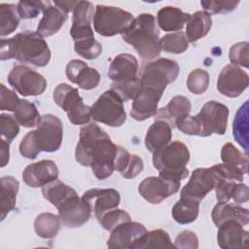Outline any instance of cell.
<instances>
[{"label": "cell", "instance_id": "cell-9", "mask_svg": "<svg viewBox=\"0 0 249 249\" xmlns=\"http://www.w3.org/2000/svg\"><path fill=\"white\" fill-rule=\"evenodd\" d=\"M179 73L180 67L175 60L159 58L148 62L143 67L140 76L141 86L163 92L166 86L177 79Z\"/></svg>", "mask_w": 249, "mask_h": 249}, {"label": "cell", "instance_id": "cell-28", "mask_svg": "<svg viewBox=\"0 0 249 249\" xmlns=\"http://www.w3.org/2000/svg\"><path fill=\"white\" fill-rule=\"evenodd\" d=\"M190 14L173 6H165L157 14V24L163 31H180L187 23Z\"/></svg>", "mask_w": 249, "mask_h": 249}, {"label": "cell", "instance_id": "cell-10", "mask_svg": "<svg viewBox=\"0 0 249 249\" xmlns=\"http://www.w3.org/2000/svg\"><path fill=\"white\" fill-rule=\"evenodd\" d=\"M194 117L198 128V136L207 137L213 133L223 135L228 126L229 108L223 103L210 100Z\"/></svg>", "mask_w": 249, "mask_h": 249}, {"label": "cell", "instance_id": "cell-24", "mask_svg": "<svg viewBox=\"0 0 249 249\" xmlns=\"http://www.w3.org/2000/svg\"><path fill=\"white\" fill-rule=\"evenodd\" d=\"M221 160L235 181L242 182L248 170L247 154H242L233 144L228 142L221 149Z\"/></svg>", "mask_w": 249, "mask_h": 249}, {"label": "cell", "instance_id": "cell-29", "mask_svg": "<svg viewBox=\"0 0 249 249\" xmlns=\"http://www.w3.org/2000/svg\"><path fill=\"white\" fill-rule=\"evenodd\" d=\"M68 18V14L55 5L49 6L43 13V18L37 26V33L42 37H50L62 27Z\"/></svg>", "mask_w": 249, "mask_h": 249}, {"label": "cell", "instance_id": "cell-1", "mask_svg": "<svg viewBox=\"0 0 249 249\" xmlns=\"http://www.w3.org/2000/svg\"><path fill=\"white\" fill-rule=\"evenodd\" d=\"M118 147L104 129L89 123L80 129L75 159L81 165L89 166L98 180H104L115 171Z\"/></svg>", "mask_w": 249, "mask_h": 249}, {"label": "cell", "instance_id": "cell-17", "mask_svg": "<svg viewBox=\"0 0 249 249\" xmlns=\"http://www.w3.org/2000/svg\"><path fill=\"white\" fill-rule=\"evenodd\" d=\"M58 217L67 228H78L86 224L91 215V209L77 194L67 198L58 208Z\"/></svg>", "mask_w": 249, "mask_h": 249}, {"label": "cell", "instance_id": "cell-25", "mask_svg": "<svg viewBox=\"0 0 249 249\" xmlns=\"http://www.w3.org/2000/svg\"><path fill=\"white\" fill-rule=\"evenodd\" d=\"M192 104L189 98L183 95H176L168 102V104L158 110L155 120L165 121L171 127L176 126V124L190 115Z\"/></svg>", "mask_w": 249, "mask_h": 249}, {"label": "cell", "instance_id": "cell-42", "mask_svg": "<svg viewBox=\"0 0 249 249\" xmlns=\"http://www.w3.org/2000/svg\"><path fill=\"white\" fill-rule=\"evenodd\" d=\"M51 5L50 1L21 0L18 3V12L20 18H34Z\"/></svg>", "mask_w": 249, "mask_h": 249}, {"label": "cell", "instance_id": "cell-22", "mask_svg": "<svg viewBox=\"0 0 249 249\" xmlns=\"http://www.w3.org/2000/svg\"><path fill=\"white\" fill-rule=\"evenodd\" d=\"M67 79L79 88L89 90L96 88L100 82V74L80 59L70 60L65 69Z\"/></svg>", "mask_w": 249, "mask_h": 249}, {"label": "cell", "instance_id": "cell-32", "mask_svg": "<svg viewBox=\"0 0 249 249\" xmlns=\"http://www.w3.org/2000/svg\"><path fill=\"white\" fill-rule=\"evenodd\" d=\"M42 194L54 207L58 208L67 198L77 193L73 188L56 179L42 187Z\"/></svg>", "mask_w": 249, "mask_h": 249}, {"label": "cell", "instance_id": "cell-40", "mask_svg": "<svg viewBox=\"0 0 249 249\" xmlns=\"http://www.w3.org/2000/svg\"><path fill=\"white\" fill-rule=\"evenodd\" d=\"M209 86V74L201 68L193 70L187 79L188 89L195 94H202Z\"/></svg>", "mask_w": 249, "mask_h": 249}, {"label": "cell", "instance_id": "cell-12", "mask_svg": "<svg viewBox=\"0 0 249 249\" xmlns=\"http://www.w3.org/2000/svg\"><path fill=\"white\" fill-rule=\"evenodd\" d=\"M147 230L144 225L138 222L127 221L117 226L107 241L111 249H139L141 239Z\"/></svg>", "mask_w": 249, "mask_h": 249}, {"label": "cell", "instance_id": "cell-37", "mask_svg": "<svg viewBox=\"0 0 249 249\" xmlns=\"http://www.w3.org/2000/svg\"><path fill=\"white\" fill-rule=\"evenodd\" d=\"M19 15L18 5L16 4H0V36L4 37L13 33L18 26Z\"/></svg>", "mask_w": 249, "mask_h": 249}, {"label": "cell", "instance_id": "cell-41", "mask_svg": "<svg viewBox=\"0 0 249 249\" xmlns=\"http://www.w3.org/2000/svg\"><path fill=\"white\" fill-rule=\"evenodd\" d=\"M123 99V101L133 100L141 90L140 77L124 83H112L111 89Z\"/></svg>", "mask_w": 249, "mask_h": 249}, {"label": "cell", "instance_id": "cell-18", "mask_svg": "<svg viewBox=\"0 0 249 249\" xmlns=\"http://www.w3.org/2000/svg\"><path fill=\"white\" fill-rule=\"evenodd\" d=\"M82 199L88 203L98 220L104 213L118 208L121 196L115 189H90L84 193Z\"/></svg>", "mask_w": 249, "mask_h": 249}, {"label": "cell", "instance_id": "cell-27", "mask_svg": "<svg viewBox=\"0 0 249 249\" xmlns=\"http://www.w3.org/2000/svg\"><path fill=\"white\" fill-rule=\"evenodd\" d=\"M172 138V127L162 120H155L148 128L145 136V146L148 151L155 153L165 147Z\"/></svg>", "mask_w": 249, "mask_h": 249}, {"label": "cell", "instance_id": "cell-23", "mask_svg": "<svg viewBox=\"0 0 249 249\" xmlns=\"http://www.w3.org/2000/svg\"><path fill=\"white\" fill-rule=\"evenodd\" d=\"M139 64L136 57L130 53L117 54L109 67L108 77L113 83H124L138 78Z\"/></svg>", "mask_w": 249, "mask_h": 249}, {"label": "cell", "instance_id": "cell-46", "mask_svg": "<svg viewBox=\"0 0 249 249\" xmlns=\"http://www.w3.org/2000/svg\"><path fill=\"white\" fill-rule=\"evenodd\" d=\"M248 47V42H239L231 47L229 57L231 64L236 66H243L245 68L249 67Z\"/></svg>", "mask_w": 249, "mask_h": 249}, {"label": "cell", "instance_id": "cell-20", "mask_svg": "<svg viewBox=\"0 0 249 249\" xmlns=\"http://www.w3.org/2000/svg\"><path fill=\"white\" fill-rule=\"evenodd\" d=\"M160 92L155 89L142 87L138 95L133 99L130 116L136 121L143 122L151 117L156 116L158 112V104L162 96Z\"/></svg>", "mask_w": 249, "mask_h": 249}, {"label": "cell", "instance_id": "cell-19", "mask_svg": "<svg viewBox=\"0 0 249 249\" xmlns=\"http://www.w3.org/2000/svg\"><path fill=\"white\" fill-rule=\"evenodd\" d=\"M57 178V165L51 160H42L28 164L22 172L23 182L31 188L44 187Z\"/></svg>", "mask_w": 249, "mask_h": 249}, {"label": "cell", "instance_id": "cell-5", "mask_svg": "<svg viewBox=\"0 0 249 249\" xmlns=\"http://www.w3.org/2000/svg\"><path fill=\"white\" fill-rule=\"evenodd\" d=\"M153 154V165L159 171V176L181 182L189 175L186 166L190 160V151L183 142L173 141Z\"/></svg>", "mask_w": 249, "mask_h": 249}, {"label": "cell", "instance_id": "cell-43", "mask_svg": "<svg viewBox=\"0 0 249 249\" xmlns=\"http://www.w3.org/2000/svg\"><path fill=\"white\" fill-rule=\"evenodd\" d=\"M75 52L85 59H94L98 57L102 53V45L93 39L84 40L74 43Z\"/></svg>", "mask_w": 249, "mask_h": 249}, {"label": "cell", "instance_id": "cell-49", "mask_svg": "<svg viewBox=\"0 0 249 249\" xmlns=\"http://www.w3.org/2000/svg\"><path fill=\"white\" fill-rule=\"evenodd\" d=\"M174 245L175 248L196 249L198 247V238L194 231L185 230L176 236Z\"/></svg>", "mask_w": 249, "mask_h": 249}, {"label": "cell", "instance_id": "cell-14", "mask_svg": "<svg viewBox=\"0 0 249 249\" xmlns=\"http://www.w3.org/2000/svg\"><path fill=\"white\" fill-rule=\"evenodd\" d=\"M249 85V76L240 67L228 64L220 72L217 80V89L225 96L235 98L239 96Z\"/></svg>", "mask_w": 249, "mask_h": 249}, {"label": "cell", "instance_id": "cell-48", "mask_svg": "<svg viewBox=\"0 0 249 249\" xmlns=\"http://www.w3.org/2000/svg\"><path fill=\"white\" fill-rule=\"evenodd\" d=\"M19 98L14 90L9 89L4 84H1V91H0V110L1 111H15Z\"/></svg>", "mask_w": 249, "mask_h": 249}, {"label": "cell", "instance_id": "cell-45", "mask_svg": "<svg viewBox=\"0 0 249 249\" xmlns=\"http://www.w3.org/2000/svg\"><path fill=\"white\" fill-rule=\"evenodd\" d=\"M19 132V124L14 116L2 113L0 115V134L1 138L11 143Z\"/></svg>", "mask_w": 249, "mask_h": 249}, {"label": "cell", "instance_id": "cell-4", "mask_svg": "<svg viewBox=\"0 0 249 249\" xmlns=\"http://www.w3.org/2000/svg\"><path fill=\"white\" fill-rule=\"evenodd\" d=\"M122 38L134 48L143 60H152L160 54V31L152 14L144 13L134 18Z\"/></svg>", "mask_w": 249, "mask_h": 249}, {"label": "cell", "instance_id": "cell-11", "mask_svg": "<svg viewBox=\"0 0 249 249\" xmlns=\"http://www.w3.org/2000/svg\"><path fill=\"white\" fill-rule=\"evenodd\" d=\"M8 83L23 96L40 95L47 88L45 77L23 64L13 66L8 75Z\"/></svg>", "mask_w": 249, "mask_h": 249}, {"label": "cell", "instance_id": "cell-34", "mask_svg": "<svg viewBox=\"0 0 249 249\" xmlns=\"http://www.w3.org/2000/svg\"><path fill=\"white\" fill-rule=\"evenodd\" d=\"M199 203L180 197L172 208V217L175 222L181 225H187L196 221L199 212Z\"/></svg>", "mask_w": 249, "mask_h": 249}, {"label": "cell", "instance_id": "cell-15", "mask_svg": "<svg viewBox=\"0 0 249 249\" xmlns=\"http://www.w3.org/2000/svg\"><path fill=\"white\" fill-rule=\"evenodd\" d=\"M181 182L164 179L160 176H151L145 178L138 186L141 196L152 204H159L168 196L179 191Z\"/></svg>", "mask_w": 249, "mask_h": 249}, {"label": "cell", "instance_id": "cell-50", "mask_svg": "<svg viewBox=\"0 0 249 249\" xmlns=\"http://www.w3.org/2000/svg\"><path fill=\"white\" fill-rule=\"evenodd\" d=\"M143 168L144 163L142 159L137 155H131L124 171L121 175L125 179H132L140 174L143 171Z\"/></svg>", "mask_w": 249, "mask_h": 249}, {"label": "cell", "instance_id": "cell-13", "mask_svg": "<svg viewBox=\"0 0 249 249\" xmlns=\"http://www.w3.org/2000/svg\"><path fill=\"white\" fill-rule=\"evenodd\" d=\"M216 177L212 167H199L193 171L189 182L182 188L180 197L200 202L215 187Z\"/></svg>", "mask_w": 249, "mask_h": 249}, {"label": "cell", "instance_id": "cell-44", "mask_svg": "<svg viewBox=\"0 0 249 249\" xmlns=\"http://www.w3.org/2000/svg\"><path fill=\"white\" fill-rule=\"evenodd\" d=\"M130 221V215L123 209H113L104 213L99 219L98 222L106 231H113L117 226L122 223Z\"/></svg>", "mask_w": 249, "mask_h": 249}, {"label": "cell", "instance_id": "cell-8", "mask_svg": "<svg viewBox=\"0 0 249 249\" xmlns=\"http://www.w3.org/2000/svg\"><path fill=\"white\" fill-rule=\"evenodd\" d=\"M91 119L112 127L122 126L126 120L124 101L114 90L104 91L91 105Z\"/></svg>", "mask_w": 249, "mask_h": 249}, {"label": "cell", "instance_id": "cell-21", "mask_svg": "<svg viewBox=\"0 0 249 249\" xmlns=\"http://www.w3.org/2000/svg\"><path fill=\"white\" fill-rule=\"evenodd\" d=\"M217 228V240L221 248L237 249L248 247L249 232L243 229L240 223L234 220H228Z\"/></svg>", "mask_w": 249, "mask_h": 249}, {"label": "cell", "instance_id": "cell-53", "mask_svg": "<svg viewBox=\"0 0 249 249\" xmlns=\"http://www.w3.org/2000/svg\"><path fill=\"white\" fill-rule=\"evenodd\" d=\"M53 3L60 10L68 14L69 12H73V9L77 4V1H54Z\"/></svg>", "mask_w": 249, "mask_h": 249}, {"label": "cell", "instance_id": "cell-47", "mask_svg": "<svg viewBox=\"0 0 249 249\" xmlns=\"http://www.w3.org/2000/svg\"><path fill=\"white\" fill-rule=\"evenodd\" d=\"M239 1H228V0H203L200 2L201 7L208 14H227L233 11Z\"/></svg>", "mask_w": 249, "mask_h": 249}, {"label": "cell", "instance_id": "cell-7", "mask_svg": "<svg viewBox=\"0 0 249 249\" xmlns=\"http://www.w3.org/2000/svg\"><path fill=\"white\" fill-rule=\"evenodd\" d=\"M134 19L131 13L119 7L96 5L93 16L94 31L104 37L123 34Z\"/></svg>", "mask_w": 249, "mask_h": 249}, {"label": "cell", "instance_id": "cell-52", "mask_svg": "<svg viewBox=\"0 0 249 249\" xmlns=\"http://www.w3.org/2000/svg\"><path fill=\"white\" fill-rule=\"evenodd\" d=\"M10 143H8L3 138L0 139V146H1V167H4L8 164L10 159Z\"/></svg>", "mask_w": 249, "mask_h": 249}, {"label": "cell", "instance_id": "cell-2", "mask_svg": "<svg viewBox=\"0 0 249 249\" xmlns=\"http://www.w3.org/2000/svg\"><path fill=\"white\" fill-rule=\"evenodd\" d=\"M12 58L22 63L44 67L51 60V51L41 35L34 31L25 30L12 38L1 39L0 59Z\"/></svg>", "mask_w": 249, "mask_h": 249}, {"label": "cell", "instance_id": "cell-51", "mask_svg": "<svg viewBox=\"0 0 249 249\" xmlns=\"http://www.w3.org/2000/svg\"><path fill=\"white\" fill-rule=\"evenodd\" d=\"M231 199L234 201L235 204H238V205H241L242 203L247 202L249 199L248 187L245 184H242L241 182L236 183L231 194Z\"/></svg>", "mask_w": 249, "mask_h": 249}, {"label": "cell", "instance_id": "cell-39", "mask_svg": "<svg viewBox=\"0 0 249 249\" xmlns=\"http://www.w3.org/2000/svg\"><path fill=\"white\" fill-rule=\"evenodd\" d=\"M160 49L170 53H183L189 48V41L183 32H175L164 35L160 39Z\"/></svg>", "mask_w": 249, "mask_h": 249}, {"label": "cell", "instance_id": "cell-30", "mask_svg": "<svg viewBox=\"0 0 249 249\" xmlns=\"http://www.w3.org/2000/svg\"><path fill=\"white\" fill-rule=\"evenodd\" d=\"M212 26V18L210 14L205 11H197L190 16L185 35L189 42L195 43L205 37Z\"/></svg>", "mask_w": 249, "mask_h": 249}, {"label": "cell", "instance_id": "cell-16", "mask_svg": "<svg viewBox=\"0 0 249 249\" xmlns=\"http://www.w3.org/2000/svg\"><path fill=\"white\" fill-rule=\"evenodd\" d=\"M93 4L89 1H77L73 9L72 26L70 35L75 42L93 39V29L91 23L94 16Z\"/></svg>", "mask_w": 249, "mask_h": 249}, {"label": "cell", "instance_id": "cell-35", "mask_svg": "<svg viewBox=\"0 0 249 249\" xmlns=\"http://www.w3.org/2000/svg\"><path fill=\"white\" fill-rule=\"evenodd\" d=\"M14 117L23 127L37 126L41 120L37 107L34 103L26 99L19 100L16 110L14 111Z\"/></svg>", "mask_w": 249, "mask_h": 249}, {"label": "cell", "instance_id": "cell-31", "mask_svg": "<svg viewBox=\"0 0 249 249\" xmlns=\"http://www.w3.org/2000/svg\"><path fill=\"white\" fill-rule=\"evenodd\" d=\"M19 183L12 176H4L0 179V217L5 219L8 213L16 207L17 195Z\"/></svg>", "mask_w": 249, "mask_h": 249}, {"label": "cell", "instance_id": "cell-26", "mask_svg": "<svg viewBox=\"0 0 249 249\" xmlns=\"http://www.w3.org/2000/svg\"><path fill=\"white\" fill-rule=\"evenodd\" d=\"M211 218L216 227L228 220H234L242 226H246L249 223V211L235 203L218 202L211 212Z\"/></svg>", "mask_w": 249, "mask_h": 249}, {"label": "cell", "instance_id": "cell-36", "mask_svg": "<svg viewBox=\"0 0 249 249\" xmlns=\"http://www.w3.org/2000/svg\"><path fill=\"white\" fill-rule=\"evenodd\" d=\"M232 134L235 141L243 147L245 152L248 149V102L246 101L235 114L232 124Z\"/></svg>", "mask_w": 249, "mask_h": 249}, {"label": "cell", "instance_id": "cell-33", "mask_svg": "<svg viewBox=\"0 0 249 249\" xmlns=\"http://www.w3.org/2000/svg\"><path fill=\"white\" fill-rule=\"evenodd\" d=\"M60 223L57 215L50 212L41 213L35 218L34 230L36 234L42 238H53L58 233Z\"/></svg>", "mask_w": 249, "mask_h": 249}, {"label": "cell", "instance_id": "cell-3", "mask_svg": "<svg viewBox=\"0 0 249 249\" xmlns=\"http://www.w3.org/2000/svg\"><path fill=\"white\" fill-rule=\"evenodd\" d=\"M63 125L60 119L52 114L41 116L35 130L27 132L19 143V153L22 157L34 160L40 152L53 153L57 151L62 143Z\"/></svg>", "mask_w": 249, "mask_h": 249}, {"label": "cell", "instance_id": "cell-38", "mask_svg": "<svg viewBox=\"0 0 249 249\" xmlns=\"http://www.w3.org/2000/svg\"><path fill=\"white\" fill-rule=\"evenodd\" d=\"M144 248H175L169 234L160 229L147 231L141 239L139 249Z\"/></svg>", "mask_w": 249, "mask_h": 249}, {"label": "cell", "instance_id": "cell-6", "mask_svg": "<svg viewBox=\"0 0 249 249\" xmlns=\"http://www.w3.org/2000/svg\"><path fill=\"white\" fill-rule=\"evenodd\" d=\"M53 98L55 104L65 111L68 120L73 124L81 125L89 123L91 119L90 107L84 103L78 89L61 83L53 89Z\"/></svg>", "mask_w": 249, "mask_h": 249}]
</instances>
